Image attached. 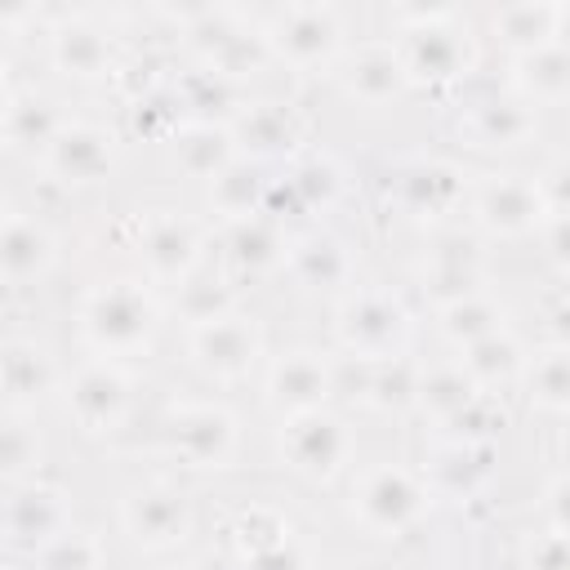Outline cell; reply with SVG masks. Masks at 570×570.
Instances as JSON below:
<instances>
[{"mask_svg":"<svg viewBox=\"0 0 570 570\" xmlns=\"http://www.w3.org/2000/svg\"><path fill=\"white\" fill-rule=\"evenodd\" d=\"M543 240H548V258H552V267L557 272H566V249H570V223H566V214H552V218H543Z\"/></svg>","mask_w":570,"mask_h":570,"instance_id":"obj_51","label":"cell"},{"mask_svg":"<svg viewBox=\"0 0 570 570\" xmlns=\"http://www.w3.org/2000/svg\"><path fill=\"white\" fill-rule=\"evenodd\" d=\"M129 120H134V134L142 138H174V129L183 125V107L174 98V89H156L138 102H129Z\"/></svg>","mask_w":570,"mask_h":570,"instance_id":"obj_46","label":"cell"},{"mask_svg":"<svg viewBox=\"0 0 570 570\" xmlns=\"http://www.w3.org/2000/svg\"><path fill=\"white\" fill-rule=\"evenodd\" d=\"M468 174L441 156H419L396 169V196L414 218H445L468 200Z\"/></svg>","mask_w":570,"mask_h":570,"instance_id":"obj_19","label":"cell"},{"mask_svg":"<svg viewBox=\"0 0 570 570\" xmlns=\"http://www.w3.org/2000/svg\"><path fill=\"white\" fill-rule=\"evenodd\" d=\"M4 102H9V67L0 58V111H4Z\"/></svg>","mask_w":570,"mask_h":570,"instance_id":"obj_53","label":"cell"},{"mask_svg":"<svg viewBox=\"0 0 570 570\" xmlns=\"http://www.w3.org/2000/svg\"><path fill=\"white\" fill-rule=\"evenodd\" d=\"M276 450H281V463H285L294 476H303V481H312V485H330V481L352 463L356 436H352L347 419L325 405V410L285 419V423H281V436H276Z\"/></svg>","mask_w":570,"mask_h":570,"instance_id":"obj_6","label":"cell"},{"mask_svg":"<svg viewBox=\"0 0 570 570\" xmlns=\"http://www.w3.org/2000/svg\"><path fill=\"white\" fill-rule=\"evenodd\" d=\"M258 356H263V325L240 307L218 316V321H205V325L187 330V361L214 383L249 379Z\"/></svg>","mask_w":570,"mask_h":570,"instance_id":"obj_8","label":"cell"},{"mask_svg":"<svg viewBox=\"0 0 570 570\" xmlns=\"http://www.w3.org/2000/svg\"><path fill=\"white\" fill-rule=\"evenodd\" d=\"M566 499H570V481H566V472H552V476H548V485H543V499H539L543 530H561V534H566V525H570Z\"/></svg>","mask_w":570,"mask_h":570,"instance_id":"obj_50","label":"cell"},{"mask_svg":"<svg viewBox=\"0 0 570 570\" xmlns=\"http://www.w3.org/2000/svg\"><path fill=\"white\" fill-rule=\"evenodd\" d=\"M272 62V49H267V36H263V22H240L236 27V36L209 58V62H200V67H209V71H218V76H227V80H236V85H245L254 71H263Z\"/></svg>","mask_w":570,"mask_h":570,"instance_id":"obj_41","label":"cell"},{"mask_svg":"<svg viewBox=\"0 0 570 570\" xmlns=\"http://www.w3.org/2000/svg\"><path fill=\"white\" fill-rule=\"evenodd\" d=\"M191 499L169 481H142L120 499V530L142 552H169L191 534Z\"/></svg>","mask_w":570,"mask_h":570,"instance_id":"obj_10","label":"cell"},{"mask_svg":"<svg viewBox=\"0 0 570 570\" xmlns=\"http://www.w3.org/2000/svg\"><path fill=\"white\" fill-rule=\"evenodd\" d=\"M468 200H472L476 227L485 236H499V240L530 236V232L543 227V218H552L548 205H543L539 183L525 178V174H490L468 191Z\"/></svg>","mask_w":570,"mask_h":570,"instance_id":"obj_13","label":"cell"},{"mask_svg":"<svg viewBox=\"0 0 570 570\" xmlns=\"http://www.w3.org/2000/svg\"><path fill=\"white\" fill-rule=\"evenodd\" d=\"M174 98H178L183 116L196 125H232L249 102L245 85H236L209 67H196L191 76H183V85H174Z\"/></svg>","mask_w":570,"mask_h":570,"instance_id":"obj_32","label":"cell"},{"mask_svg":"<svg viewBox=\"0 0 570 570\" xmlns=\"http://www.w3.org/2000/svg\"><path fill=\"white\" fill-rule=\"evenodd\" d=\"M285 267L303 289H347L356 276V254L338 232L316 227L289 240Z\"/></svg>","mask_w":570,"mask_h":570,"instance_id":"obj_21","label":"cell"},{"mask_svg":"<svg viewBox=\"0 0 570 570\" xmlns=\"http://www.w3.org/2000/svg\"><path fill=\"white\" fill-rule=\"evenodd\" d=\"M174 307L178 316L187 321V330L205 325V321H218L227 312H236V289L223 272H205L196 267L187 281H178V294H174Z\"/></svg>","mask_w":570,"mask_h":570,"instance_id":"obj_39","label":"cell"},{"mask_svg":"<svg viewBox=\"0 0 570 570\" xmlns=\"http://www.w3.org/2000/svg\"><path fill=\"white\" fill-rule=\"evenodd\" d=\"M267 187H272L267 165H258V160H249V156H236L218 178L205 183V205H209V214H218L223 223H240V218H249V214L263 209Z\"/></svg>","mask_w":570,"mask_h":570,"instance_id":"obj_31","label":"cell"},{"mask_svg":"<svg viewBox=\"0 0 570 570\" xmlns=\"http://www.w3.org/2000/svg\"><path fill=\"white\" fill-rule=\"evenodd\" d=\"M67 414L85 436L116 432L134 405V374L111 356H89L67 379Z\"/></svg>","mask_w":570,"mask_h":570,"instance_id":"obj_9","label":"cell"},{"mask_svg":"<svg viewBox=\"0 0 570 570\" xmlns=\"http://www.w3.org/2000/svg\"><path fill=\"white\" fill-rule=\"evenodd\" d=\"M49 58L71 80H98V76H111L116 71L111 36L94 18H85V13H67L49 31Z\"/></svg>","mask_w":570,"mask_h":570,"instance_id":"obj_22","label":"cell"},{"mask_svg":"<svg viewBox=\"0 0 570 570\" xmlns=\"http://www.w3.org/2000/svg\"><path fill=\"white\" fill-rule=\"evenodd\" d=\"M58 258L53 232L31 218V214H4L0 223V281L4 285H27L40 281Z\"/></svg>","mask_w":570,"mask_h":570,"instance_id":"obj_25","label":"cell"},{"mask_svg":"<svg viewBox=\"0 0 570 570\" xmlns=\"http://www.w3.org/2000/svg\"><path fill=\"white\" fill-rule=\"evenodd\" d=\"M236 450H240V423L227 405H218V401L174 405V414L165 423L169 459H178L183 468H196V472H214V468H232Z\"/></svg>","mask_w":570,"mask_h":570,"instance_id":"obj_7","label":"cell"},{"mask_svg":"<svg viewBox=\"0 0 570 570\" xmlns=\"http://www.w3.org/2000/svg\"><path fill=\"white\" fill-rule=\"evenodd\" d=\"M503 325H508V307H503L490 289L436 307V330H441V338H445L450 347H459V352H463L468 343H476V338L503 330Z\"/></svg>","mask_w":570,"mask_h":570,"instance_id":"obj_36","label":"cell"},{"mask_svg":"<svg viewBox=\"0 0 570 570\" xmlns=\"http://www.w3.org/2000/svg\"><path fill=\"white\" fill-rule=\"evenodd\" d=\"M40 459H45L40 428L27 414H18V410L0 414V481H9V485L36 481Z\"/></svg>","mask_w":570,"mask_h":570,"instance_id":"obj_38","label":"cell"},{"mask_svg":"<svg viewBox=\"0 0 570 570\" xmlns=\"http://www.w3.org/2000/svg\"><path fill=\"white\" fill-rule=\"evenodd\" d=\"M156 325H160V303L142 281L116 276V281L94 285L80 298V338L98 356L120 361V356L142 352L151 343Z\"/></svg>","mask_w":570,"mask_h":570,"instance_id":"obj_2","label":"cell"},{"mask_svg":"<svg viewBox=\"0 0 570 570\" xmlns=\"http://www.w3.org/2000/svg\"><path fill=\"white\" fill-rule=\"evenodd\" d=\"M245 22V13L240 9H223V4H200V9H187L183 13V45L200 58V62H209L232 36H236V27Z\"/></svg>","mask_w":570,"mask_h":570,"instance_id":"obj_43","label":"cell"},{"mask_svg":"<svg viewBox=\"0 0 570 570\" xmlns=\"http://www.w3.org/2000/svg\"><path fill=\"white\" fill-rule=\"evenodd\" d=\"M365 379H361V401L374 410H414V392H419V361H410L405 352L383 356V361H361Z\"/></svg>","mask_w":570,"mask_h":570,"instance_id":"obj_35","label":"cell"},{"mask_svg":"<svg viewBox=\"0 0 570 570\" xmlns=\"http://www.w3.org/2000/svg\"><path fill=\"white\" fill-rule=\"evenodd\" d=\"M472 396H476V387H472V379L459 370V361H450V365H423V370H419L414 410H423L432 423H450Z\"/></svg>","mask_w":570,"mask_h":570,"instance_id":"obj_37","label":"cell"},{"mask_svg":"<svg viewBox=\"0 0 570 570\" xmlns=\"http://www.w3.org/2000/svg\"><path fill=\"white\" fill-rule=\"evenodd\" d=\"M58 387L53 356L31 338H4L0 343V401L18 414L36 410Z\"/></svg>","mask_w":570,"mask_h":570,"instance_id":"obj_23","label":"cell"},{"mask_svg":"<svg viewBox=\"0 0 570 570\" xmlns=\"http://www.w3.org/2000/svg\"><path fill=\"white\" fill-rule=\"evenodd\" d=\"M40 160H45V174L62 187H94L111 178L120 160V138L98 120H62V129L40 151Z\"/></svg>","mask_w":570,"mask_h":570,"instance_id":"obj_12","label":"cell"},{"mask_svg":"<svg viewBox=\"0 0 570 570\" xmlns=\"http://www.w3.org/2000/svg\"><path fill=\"white\" fill-rule=\"evenodd\" d=\"M338 85H343L347 98H356L365 107H387V102H396L410 89L405 67H401L392 40H365L356 49H343V58H338Z\"/></svg>","mask_w":570,"mask_h":570,"instance_id":"obj_18","label":"cell"},{"mask_svg":"<svg viewBox=\"0 0 570 570\" xmlns=\"http://www.w3.org/2000/svg\"><path fill=\"white\" fill-rule=\"evenodd\" d=\"M539 129V107H530L517 94H490L468 102L459 116V138L476 151H517Z\"/></svg>","mask_w":570,"mask_h":570,"instance_id":"obj_17","label":"cell"},{"mask_svg":"<svg viewBox=\"0 0 570 570\" xmlns=\"http://www.w3.org/2000/svg\"><path fill=\"white\" fill-rule=\"evenodd\" d=\"M223 254L232 263V272L240 276H267L276 267H285V254H289V236H285V223L267 209L240 218V223H227L223 227Z\"/></svg>","mask_w":570,"mask_h":570,"instance_id":"obj_24","label":"cell"},{"mask_svg":"<svg viewBox=\"0 0 570 570\" xmlns=\"http://www.w3.org/2000/svg\"><path fill=\"white\" fill-rule=\"evenodd\" d=\"M138 249H142V267H147V276H151V281L178 285V281H187V276L200 267L205 232H200V223H196V218H187V214L156 209V214L142 223Z\"/></svg>","mask_w":570,"mask_h":570,"instance_id":"obj_16","label":"cell"},{"mask_svg":"<svg viewBox=\"0 0 570 570\" xmlns=\"http://www.w3.org/2000/svg\"><path fill=\"white\" fill-rule=\"evenodd\" d=\"M396 58L405 67L410 89H450L476 67V36L459 4H396L392 9Z\"/></svg>","mask_w":570,"mask_h":570,"instance_id":"obj_1","label":"cell"},{"mask_svg":"<svg viewBox=\"0 0 570 570\" xmlns=\"http://www.w3.org/2000/svg\"><path fill=\"white\" fill-rule=\"evenodd\" d=\"M432 494L445 499H476L494 481V445H468V441H445L432 454V468L423 472Z\"/></svg>","mask_w":570,"mask_h":570,"instance_id":"obj_27","label":"cell"},{"mask_svg":"<svg viewBox=\"0 0 570 570\" xmlns=\"http://www.w3.org/2000/svg\"><path fill=\"white\" fill-rule=\"evenodd\" d=\"M334 392H338V365L325 352H316V347H294V352L272 361L263 401L285 423V419L325 410Z\"/></svg>","mask_w":570,"mask_h":570,"instance_id":"obj_11","label":"cell"},{"mask_svg":"<svg viewBox=\"0 0 570 570\" xmlns=\"http://www.w3.org/2000/svg\"><path fill=\"white\" fill-rule=\"evenodd\" d=\"M0 223H4V214H0Z\"/></svg>","mask_w":570,"mask_h":570,"instance_id":"obj_54","label":"cell"},{"mask_svg":"<svg viewBox=\"0 0 570 570\" xmlns=\"http://www.w3.org/2000/svg\"><path fill=\"white\" fill-rule=\"evenodd\" d=\"M508 423V410H503V401L494 396V392H476L450 423H441L445 428V441H468V445H494V436H499V428Z\"/></svg>","mask_w":570,"mask_h":570,"instance_id":"obj_45","label":"cell"},{"mask_svg":"<svg viewBox=\"0 0 570 570\" xmlns=\"http://www.w3.org/2000/svg\"><path fill=\"white\" fill-rule=\"evenodd\" d=\"M419 281H423V294L432 298V307L481 294L485 289V249H481V240L463 227L436 232L432 245H428V258L419 267Z\"/></svg>","mask_w":570,"mask_h":570,"instance_id":"obj_15","label":"cell"},{"mask_svg":"<svg viewBox=\"0 0 570 570\" xmlns=\"http://www.w3.org/2000/svg\"><path fill=\"white\" fill-rule=\"evenodd\" d=\"M525 361H530L525 356V343L508 325L494 330V334H485V338H476V343H468L459 352V370L472 379L476 392H499V387L517 383L525 374Z\"/></svg>","mask_w":570,"mask_h":570,"instance_id":"obj_29","label":"cell"},{"mask_svg":"<svg viewBox=\"0 0 570 570\" xmlns=\"http://www.w3.org/2000/svg\"><path fill=\"white\" fill-rule=\"evenodd\" d=\"M111 80L120 85L125 102H138V98H147V94L165 89V80H160V71H156V58H134V62L116 67V71H111Z\"/></svg>","mask_w":570,"mask_h":570,"instance_id":"obj_49","label":"cell"},{"mask_svg":"<svg viewBox=\"0 0 570 570\" xmlns=\"http://www.w3.org/2000/svg\"><path fill=\"white\" fill-rule=\"evenodd\" d=\"M71 521V499L62 485L49 481H22L13 485L4 512H0V539L18 557H36L45 543H53Z\"/></svg>","mask_w":570,"mask_h":570,"instance_id":"obj_14","label":"cell"},{"mask_svg":"<svg viewBox=\"0 0 570 570\" xmlns=\"http://www.w3.org/2000/svg\"><path fill=\"white\" fill-rule=\"evenodd\" d=\"M281 187L289 191L294 209H303V214H330L347 196V169L330 151H303V156H294L289 174L281 178Z\"/></svg>","mask_w":570,"mask_h":570,"instance_id":"obj_28","label":"cell"},{"mask_svg":"<svg viewBox=\"0 0 570 570\" xmlns=\"http://www.w3.org/2000/svg\"><path fill=\"white\" fill-rule=\"evenodd\" d=\"M232 142L240 156L249 160H272V156H289L303 142V116L281 102V98H263V102H245V111L227 125Z\"/></svg>","mask_w":570,"mask_h":570,"instance_id":"obj_20","label":"cell"},{"mask_svg":"<svg viewBox=\"0 0 570 570\" xmlns=\"http://www.w3.org/2000/svg\"><path fill=\"white\" fill-rule=\"evenodd\" d=\"M512 85L517 98H525L530 107H561L570 94V49L566 40H552L543 49H530L521 58H512Z\"/></svg>","mask_w":570,"mask_h":570,"instance_id":"obj_30","label":"cell"},{"mask_svg":"<svg viewBox=\"0 0 570 570\" xmlns=\"http://www.w3.org/2000/svg\"><path fill=\"white\" fill-rule=\"evenodd\" d=\"M289 534H294V525H289V517H285L276 503H249V508H240L236 521H232L236 561H240V557H254V552H263V548H276V543H285Z\"/></svg>","mask_w":570,"mask_h":570,"instance_id":"obj_42","label":"cell"},{"mask_svg":"<svg viewBox=\"0 0 570 570\" xmlns=\"http://www.w3.org/2000/svg\"><path fill=\"white\" fill-rule=\"evenodd\" d=\"M432 499L436 494L428 490V481L419 472H410L401 463H383V468H370L365 476H356L347 512L365 534L401 539L432 512Z\"/></svg>","mask_w":570,"mask_h":570,"instance_id":"obj_3","label":"cell"},{"mask_svg":"<svg viewBox=\"0 0 570 570\" xmlns=\"http://www.w3.org/2000/svg\"><path fill=\"white\" fill-rule=\"evenodd\" d=\"M410 307L392 289H347L334 312V338L356 361H383L410 343Z\"/></svg>","mask_w":570,"mask_h":570,"instance_id":"obj_4","label":"cell"},{"mask_svg":"<svg viewBox=\"0 0 570 570\" xmlns=\"http://www.w3.org/2000/svg\"><path fill=\"white\" fill-rule=\"evenodd\" d=\"M240 570H316V561H312V552L289 534L285 543H276V548H263V552H254V557H240L236 561Z\"/></svg>","mask_w":570,"mask_h":570,"instance_id":"obj_47","label":"cell"},{"mask_svg":"<svg viewBox=\"0 0 570 570\" xmlns=\"http://www.w3.org/2000/svg\"><path fill=\"white\" fill-rule=\"evenodd\" d=\"M62 120L67 116L58 111L53 98H45V94H13L4 102V111H0V138H4L9 151L40 156L53 142V134L62 129Z\"/></svg>","mask_w":570,"mask_h":570,"instance_id":"obj_34","label":"cell"},{"mask_svg":"<svg viewBox=\"0 0 570 570\" xmlns=\"http://www.w3.org/2000/svg\"><path fill=\"white\" fill-rule=\"evenodd\" d=\"M566 18H570V9L561 0H517V4H503L490 13V31L512 58H521L530 49L561 40Z\"/></svg>","mask_w":570,"mask_h":570,"instance_id":"obj_26","label":"cell"},{"mask_svg":"<svg viewBox=\"0 0 570 570\" xmlns=\"http://www.w3.org/2000/svg\"><path fill=\"white\" fill-rule=\"evenodd\" d=\"M521 566L525 570H570V552H566V534L561 530H539L525 539V552H521Z\"/></svg>","mask_w":570,"mask_h":570,"instance_id":"obj_48","label":"cell"},{"mask_svg":"<svg viewBox=\"0 0 570 570\" xmlns=\"http://www.w3.org/2000/svg\"><path fill=\"white\" fill-rule=\"evenodd\" d=\"M102 561H107L102 539L85 525H67L53 543H45L31 557V570H102Z\"/></svg>","mask_w":570,"mask_h":570,"instance_id":"obj_44","label":"cell"},{"mask_svg":"<svg viewBox=\"0 0 570 570\" xmlns=\"http://www.w3.org/2000/svg\"><path fill=\"white\" fill-rule=\"evenodd\" d=\"M169 147H174V165H178L187 178H196V183L218 178V174L240 156L227 125H196V120H183V125L174 129Z\"/></svg>","mask_w":570,"mask_h":570,"instance_id":"obj_33","label":"cell"},{"mask_svg":"<svg viewBox=\"0 0 570 570\" xmlns=\"http://www.w3.org/2000/svg\"><path fill=\"white\" fill-rule=\"evenodd\" d=\"M272 62H285L294 71H316L343 58L347 49V22L334 4H285L263 22Z\"/></svg>","mask_w":570,"mask_h":570,"instance_id":"obj_5","label":"cell"},{"mask_svg":"<svg viewBox=\"0 0 570 570\" xmlns=\"http://www.w3.org/2000/svg\"><path fill=\"white\" fill-rule=\"evenodd\" d=\"M183 570H240L227 552H200V557H191Z\"/></svg>","mask_w":570,"mask_h":570,"instance_id":"obj_52","label":"cell"},{"mask_svg":"<svg viewBox=\"0 0 570 570\" xmlns=\"http://www.w3.org/2000/svg\"><path fill=\"white\" fill-rule=\"evenodd\" d=\"M525 392L534 401V410L543 414H561L570 405V347L566 343H548L543 352H534L525 361Z\"/></svg>","mask_w":570,"mask_h":570,"instance_id":"obj_40","label":"cell"}]
</instances>
